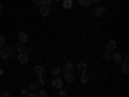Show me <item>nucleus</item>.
Returning <instances> with one entry per match:
<instances>
[{
    "label": "nucleus",
    "mask_w": 129,
    "mask_h": 97,
    "mask_svg": "<svg viewBox=\"0 0 129 97\" xmlns=\"http://www.w3.org/2000/svg\"><path fill=\"white\" fill-rule=\"evenodd\" d=\"M112 61L115 63H121L124 61V56L121 55V53H115V55L112 56Z\"/></svg>",
    "instance_id": "39448f33"
},
{
    "label": "nucleus",
    "mask_w": 129,
    "mask_h": 97,
    "mask_svg": "<svg viewBox=\"0 0 129 97\" xmlns=\"http://www.w3.org/2000/svg\"><path fill=\"white\" fill-rule=\"evenodd\" d=\"M88 79H89V78H88V75H87V74H83V75H81V78H80V82H81L83 84H85V83H88Z\"/></svg>",
    "instance_id": "2eb2a0df"
},
{
    "label": "nucleus",
    "mask_w": 129,
    "mask_h": 97,
    "mask_svg": "<svg viewBox=\"0 0 129 97\" xmlns=\"http://www.w3.org/2000/svg\"><path fill=\"white\" fill-rule=\"evenodd\" d=\"M4 48H5V52H8V53H12L13 52V48L10 47V45H5Z\"/></svg>",
    "instance_id": "5701e85b"
},
{
    "label": "nucleus",
    "mask_w": 129,
    "mask_h": 97,
    "mask_svg": "<svg viewBox=\"0 0 129 97\" xmlns=\"http://www.w3.org/2000/svg\"><path fill=\"white\" fill-rule=\"evenodd\" d=\"M28 89H30V91H36V89H38V84H36V83H30Z\"/></svg>",
    "instance_id": "dca6fc26"
},
{
    "label": "nucleus",
    "mask_w": 129,
    "mask_h": 97,
    "mask_svg": "<svg viewBox=\"0 0 129 97\" xmlns=\"http://www.w3.org/2000/svg\"><path fill=\"white\" fill-rule=\"evenodd\" d=\"M123 65H121V71L124 72V74H128L129 72V66H128V62L126 61H124V62H121Z\"/></svg>",
    "instance_id": "ddd939ff"
},
{
    "label": "nucleus",
    "mask_w": 129,
    "mask_h": 97,
    "mask_svg": "<svg viewBox=\"0 0 129 97\" xmlns=\"http://www.w3.org/2000/svg\"><path fill=\"white\" fill-rule=\"evenodd\" d=\"M106 49H107V51H110V52L115 51V49H116V41H114V40L107 41V44H106Z\"/></svg>",
    "instance_id": "423d86ee"
},
{
    "label": "nucleus",
    "mask_w": 129,
    "mask_h": 97,
    "mask_svg": "<svg viewBox=\"0 0 129 97\" xmlns=\"http://www.w3.org/2000/svg\"><path fill=\"white\" fill-rule=\"evenodd\" d=\"M102 56H103L105 60H110V58H111V52L107 51V49L105 48V49H103V53H102Z\"/></svg>",
    "instance_id": "4468645a"
},
{
    "label": "nucleus",
    "mask_w": 129,
    "mask_h": 97,
    "mask_svg": "<svg viewBox=\"0 0 129 97\" xmlns=\"http://www.w3.org/2000/svg\"><path fill=\"white\" fill-rule=\"evenodd\" d=\"M34 2V4H36V5H41V2L40 0H32Z\"/></svg>",
    "instance_id": "c756f323"
},
{
    "label": "nucleus",
    "mask_w": 129,
    "mask_h": 97,
    "mask_svg": "<svg viewBox=\"0 0 129 97\" xmlns=\"http://www.w3.org/2000/svg\"><path fill=\"white\" fill-rule=\"evenodd\" d=\"M59 72H61V69H59V67H54V69L52 70V74L54 75V77H58Z\"/></svg>",
    "instance_id": "f3484780"
},
{
    "label": "nucleus",
    "mask_w": 129,
    "mask_h": 97,
    "mask_svg": "<svg viewBox=\"0 0 129 97\" xmlns=\"http://www.w3.org/2000/svg\"><path fill=\"white\" fill-rule=\"evenodd\" d=\"M52 85H53V88H54V89H61L62 85H63V82L61 80V78H56L52 82Z\"/></svg>",
    "instance_id": "20e7f679"
},
{
    "label": "nucleus",
    "mask_w": 129,
    "mask_h": 97,
    "mask_svg": "<svg viewBox=\"0 0 129 97\" xmlns=\"http://www.w3.org/2000/svg\"><path fill=\"white\" fill-rule=\"evenodd\" d=\"M35 74L38 77H43V74H44V67L43 66H35Z\"/></svg>",
    "instance_id": "9d476101"
},
{
    "label": "nucleus",
    "mask_w": 129,
    "mask_h": 97,
    "mask_svg": "<svg viewBox=\"0 0 129 97\" xmlns=\"http://www.w3.org/2000/svg\"><path fill=\"white\" fill-rule=\"evenodd\" d=\"M128 60H129V56H128V55H125V56H124V61H126V62H128Z\"/></svg>",
    "instance_id": "2f4dec72"
},
{
    "label": "nucleus",
    "mask_w": 129,
    "mask_h": 97,
    "mask_svg": "<svg viewBox=\"0 0 129 97\" xmlns=\"http://www.w3.org/2000/svg\"><path fill=\"white\" fill-rule=\"evenodd\" d=\"M26 97H38V94L32 92V93H27V94H26Z\"/></svg>",
    "instance_id": "cd10ccee"
},
{
    "label": "nucleus",
    "mask_w": 129,
    "mask_h": 97,
    "mask_svg": "<svg viewBox=\"0 0 129 97\" xmlns=\"http://www.w3.org/2000/svg\"><path fill=\"white\" fill-rule=\"evenodd\" d=\"M78 70H79V72H81V74H85V72H87V70H88V66H87V63H84V62H80V63L78 65Z\"/></svg>",
    "instance_id": "6e6552de"
},
{
    "label": "nucleus",
    "mask_w": 129,
    "mask_h": 97,
    "mask_svg": "<svg viewBox=\"0 0 129 97\" xmlns=\"http://www.w3.org/2000/svg\"><path fill=\"white\" fill-rule=\"evenodd\" d=\"M2 97H13V94L9 93V92H4V93L2 94Z\"/></svg>",
    "instance_id": "a878e982"
},
{
    "label": "nucleus",
    "mask_w": 129,
    "mask_h": 97,
    "mask_svg": "<svg viewBox=\"0 0 129 97\" xmlns=\"http://www.w3.org/2000/svg\"><path fill=\"white\" fill-rule=\"evenodd\" d=\"M47 97H48V96H47Z\"/></svg>",
    "instance_id": "ea45409f"
},
{
    "label": "nucleus",
    "mask_w": 129,
    "mask_h": 97,
    "mask_svg": "<svg viewBox=\"0 0 129 97\" xmlns=\"http://www.w3.org/2000/svg\"><path fill=\"white\" fill-rule=\"evenodd\" d=\"M103 12H105V8H103V7H97V8L94 9V16H95V17H101V16L103 14Z\"/></svg>",
    "instance_id": "1a4fd4ad"
},
{
    "label": "nucleus",
    "mask_w": 129,
    "mask_h": 97,
    "mask_svg": "<svg viewBox=\"0 0 129 97\" xmlns=\"http://www.w3.org/2000/svg\"><path fill=\"white\" fill-rule=\"evenodd\" d=\"M59 96L61 97H64V96H66V91H59Z\"/></svg>",
    "instance_id": "c85d7f7f"
},
{
    "label": "nucleus",
    "mask_w": 129,
    "mask_h": 97,
    "mask_svg": "<svg viewBox=\"0 0 129 97\" xmlns=\"http://www.w3.org/2000/svg\"><path fill=\"white\" fill-rule=\"evenodd\" d=\"M64 97H66V96H64Z\"/></svg>",
    "instance_id": "58836bf2"
},
{
    "label": "nucleus",
    "mask_w": 129,
    "mask_h": 97,
    "mask_svg": "<svg viewBox=\"0 0 129 97\" xmlns=\"http://www.w3.org/2000/svg\"><path fill=\"white\" fill-rule=\"evenodd\" d=\"M3 52H4V51H3L2 48H0V56H2V55H3Z\"/></svg>",
    "instance_id": "c9c22d12"
},
{
    "label": "nucleus",
    "mask_w": 129,
    "mask_h": 97,
    "mask_svg": "<svg viewBox=\"0 0 129 97\" xmlns=\"http://www.w3.org/2000/svg\"><path fill=\"white\" fill-rule=\"evenodd\" d=\"M40 2H41V4H43V5H50L53 0H40Z\"/></svg>",
    "instance_id": "aec40b11"
},
{
    "label": "nucleus",
    "mask_w": 129,
    "mask_h": 97,
    "mask_svg": "<svg viewBox=\"0 0 129 97\" xmlns=\"http://www.w3.org/2000/svg\"><path fill=\"white\" fill-rule=\"evenodd\" d=\"M39 97H47V91H40L39 92Z\"/></svg>",
    "instance_id": "393cba45"
},
{
    "label": "nucleus",
    "mask_w": 129,
    "mask_h": 97,
    "mask_svg": "<svg viewBox=\"0 0 129 97\" xmlns=\"http://www.w3.org/2000/svg\"><path fill=\"white\" fill-rule=\"evenodd\" d=\"M31 52H32V48H31V47H27V48H25V49H23V53H25V55H27V56L30 55Z\"/></svg>",
    "instance_id": "412c9836"
},
{
    "label": "nucleus",
    "mask_w": 129,
    "mask_h": 97,
    "mask_svg": "<svg viewBox=\"0 0 129 97\" xmlns=\"http://www.w3.org/2000/svg\"><path fill=\"white\" fill-rule=\"evenodd\" d=\"M64 79H66L70 84L71 83H74V80H75V77H74V74H72V71L71 70H64Z\"/></svg>",
    "instance_id": "f03ea898"
},
{
    "label": "nucleus",
    "mask_w": 129,
    "mask_h": 97,
    "mask_svg": "<svg viewBox=\"0 0 129 97\" xmlns=\"http://www.w3.org/2000/svg\"><path fill=\"white\" fill-rule=\"evenodd\" d=\"M18 63H21V65H27L28 63V56L27 55H25V53H21V55H18Z\"/></svg>",
    "instance_id": "7ed1b4c3"
},
{
    "label": "nucleus",
    "mask_w": 129,
    "mask_h": 97,
    "mask_svg": "<svg viewBox=\"0 0 129 97\" xmlns=\"http://www.w3.org/2000/svg\"><path fill=\"white\" fill-rule=\"evenodd\" d=\"M76 97H84V96H81V94H79V96H76Z\"/></svg>",
    "instance_id": "e433bc0d"
},
{
    "label": "nucleus",
    "mask_w": 129,
    "mask_h": 97,
    "mask_svg": "<svg viewBox=\"0 0 129 97\" xmlns=\"http://www.w3.org/2000/svg\"><path fill=\"white\" fill-rule=\"evenodd\" d=\"M49 12H50V8H49V5H39V13H40V16H43V17H47L48 14H49Z\"/></svg>",
    "instance_id": "f257e3e1"
},
{
    "label": "nucleus",
    "mask_w": 129,
    "mask_h": 97,
    "mask_svg": "<svg viewBox=\"0 0 129 97\" xmlns=\"http://www.w3.org/2000/svg\"><path fill=\"white\" fill-rule=\"evenodd\" d=\"M9 57H10V53L3 52V55H2V58H3V60H9Z\"/></svg>",
    "instance_id": "6ab92c4d"
},
{
    "label": "nucleus",
    "mask_w": 129,
    "mask_h": 97,
    "mask_svg": "<svg viewBox=\"0 0 129 97\" xmlns=\"http://www.w3.org/2000/svg\"><path fill=\"white\" fill-rule=\"evenodd\" d=\"M92 4H95V3H98V0H90Z\"/></svg>",
    "instance_id": "473e14b6"
},
{
    "label": "nucleus",
    "mask_w": 129,
    "mask_h": 97,
    "mask_svg": "<svg viewBox=\"0 0 129 97\" xmlns=\"http://www.w3.org/2000/svg\"><path fill=\"white\" fill-rule=\"evenodd\" d=\"M72 67H74V65L71 62H67L66 63V70H72Z\"/></svg>",
    "instance_id": "b1692460"
},
{
    "label": "nucleus",
    "mask_w": 129,
    "mask_h": 97,
    "mask_svg": "<svg viewBox=\"0 0 129 97\" xmlns=\"http://www.w3.org/2000/svg\"><path fill=\"white\" fill-rule=\"evenodd\" d=\"M18 40L22 43V44L27 43V41H28V36H27V34H25V32H19V34H18Z\"/></svg>",
    "instance_id": "0eeeda50"
},
{
    "label": "nucleus",
    "mask_w": 129,
    "mask_h": 97,
    "mask_svg": "<svg viewBox=\"0 0 129 97\" xmlns=\"http://www.w3.org/2000/svg\"><path fill=\"white\" fill-rule=\"evenodd\" d=\"M4 47H5V38L0 36V48H4Z\"/></svg>",
    "instance_id": "a211bd4d"
},
{
    "label": "nucleus",
    "mask_w": 129,
    "mask_h": 97,
    "mask_svg": "<svg viewBox=\"0 0 129 97\" xmlns=\"http://www.w3.org/2000/svg\"><path fill=\"white\" fill-rule=\"evenodd\" d=\"M39 83L40 84H45V79L43 78V77H39Z\"/></svg>",
    "instance_id": "bb28decb"
},
{
    "label": "nucleus",
    "mask_w": 129,
    "mask_h": 97,
    "mask_svg": "<svg viewBox=\"0 0 129 97\" xmlns=\"http://www.w3.org/2000/svg\"><path fill=\"white\" fill-rule=\"evenodd\" d=\"M17 49H18V52H23V49H25V45L22 44V43H19V44H18V47H17Z\"/></svg>",
    "instance_id": "4be33fe9"
},
{
    "label": "nucleus",
    "mask_w": 129,
    "mask_h": 97,
    "mask_svg": "<svg viewBox=\"0 0 129 97\" xmlns=\"http://www.w3.org/2000/svg\"><path fill=\"white\" fill-rule=\"evenodd\" d=\"M3 72H4V70H3V67H0V75H3Z\"/></svg>",
    "instance_id": "72a5a7b5"
},
{
    "label": "nucleus",
    "mask_w": 129,
    "mask_h": 97,
    "mask_svg": "<svg viewBox=\"0 0 129 97\" xmlns=\"http://www.w3.org/2000/svg\"><path fill=\"white\" fill-rule=\"evenodd\" d=\"M63 8L64 9H71L72 8V0H63Z\"/></svg>",
    "instance_id": "9b49d317"
},
{
    "label": "nucleus",
    "mask_w": 129,
    "mask_h": 97,
    "mask_svg": "<svg viewBox=\"0 0 129 97\" xmlns=\"http://www.w3.org/2000/svg\"><path fill=\"white\" fill-rule=\"evenodd\" d=\"M56 2H63V0H56Z\"/></svg>",
    "instance_id": "4c0bfd02"
},
{
    "label": "nucleus",
    "mask_w": 129,
    "mask_h": 97,
    "mask_svg": "<svg viewBox=\"0 0 129 97\" xmlns=\"http://www.w3.org/2000/svg\"><path fill=\"white\" fill-rule=\"evenodd\" d=\"M2 12H3V5L0 4V13H2Z\"/></svg>",
    "instance_id": "f704fd0d"
},
{
    "label": "nucleus",
    "mask_w": 129,
    "mask_h": 97,
    "mask_svg": "<svg viewBox=\"0 0 129 97\" xmlns=\"http://www.w3.org/2000/svg\"><path fill=\"white\" fill-rule=\"evenodd\" d=\"M22 93H23V94H27V93H28V89H27V88H23V89H22Z\"/></svg>",
    "instance_id": "7c9ffc66"
},
{
    "label": "nucleus",
    "mask_w": 129,
    "mask_h": 97,
    "mask_svg": "<svg viewBox=\"0 0 129 97\" xmlns=\"http://www.w3.org/2000/svg\"><path fill=\"white\" fill-rule=\"evenodd\" d=\"M78 2H79V4H80L81 7H90V5H92L90 0H78Z\"/></svg>",
    "instance_id": "f8f14e48"
}]
</instances>
